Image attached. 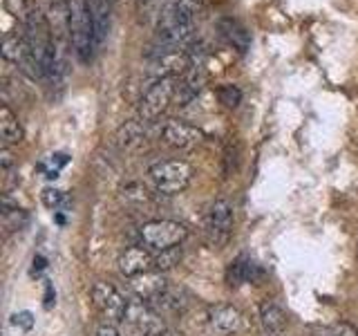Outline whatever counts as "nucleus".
Instances as JSON below:
<instances>
[{
	"instance_id": "nucleus-6",
	"label": "nucleus",
	"mask_w": 358,
	"mask_h": 336,
	"mask_svg": "<svg viewBox=\"0 0 358 336\" xmlns=\"http://www.w3.org/2000/svg\"><path fill=\"white\" fill-rule=\"evenodd\" d=\"M193 54L186 50H164L159 54L150 56L148 74L155 78H184L193 70Z\"/></svg>"
},
{
	"instance_id": "nucleus-9",
	"label": "nucleus",
	"mask_w": 358,
	"mask_h": 336,
	"mask_svg": "<svg viewBox=\"0 0 358 336\" xmlns=\"http://www.w3.org/2000/svg\"><path fill=\"white\" fill-rule=\"evenodd\" d=\"M162 141L171 148L186 150L204 141V132L184 119H168L162 128Z\"/></svg>"
},
{
	"instance_id": "nucleus-18",
	"label": "nucleus",
	"mask_w": 358,
	"mask_h": 336,
	"mask_svg": "<svg viewBox=\"0 0 358 336\" xmlns=\"http://www.w3.org/2000/svg\"><path fill=\"white\" fill-rule=\"evenodd\" d=\"M260 274V269H257V265L253 260H249V258H238L227 272V283L231 287H238V285H244V283H251V280H255V276Z\"/></svg>"
},
{
	"instance_id": "nucleus-31",
	"label": "nucleus",
	"mask_w": 358,
	"mask_h": 336,
	"mask_svg": "<svg viewBox=\"0 0 358 336\" xmlns=\"http://www.w3.org/2000/svg\"><path fill=\"white\" fill-rule=\"evenodd\" d=\"M356 258H358V246H356Z\"/></svg>"
},
{
	"instance_id": "nucleus-21",
	"label": "nucleus",
	"mask_w": 358,
	"mask_h": 336,
	"mask_svg": "<svg viewBox=\"0 0 358 336\" xmlns=\"http://www.w3.org/2000/svg\"><path fill=\"white\" fill-rule=\"evenodd\" d=\"M316 336H358V328H354L352 323H329V325H320V328L313 330Z\"/></svg>"
},
{
	"instance_id": "nucleus-11",
	"label": "nucleus",
	"mask_w": 358,
	"mask_h": 336,
	"mask_svg": "<svg viewBox=\"0 0 358 336\" xmlns=\"http://www.w3.org/2000/svg\"><path fill=\"white\" fill-rule=\"evenodd\" d=\"M152 269H155V253L145 249L143 244L128 246V249L119 255V272L126 278L141 276L145 272H152Z\"/></svg>"
},
{
	"instance_id": "nucleus-16",
	"label": "nucleus",
	"mask_w": 358,
	"mask_h": 336,
	"mask_svg": "<svg viewBox=\"0 0 358 336\" xmlns=\"http://www.w3.org/2000/svg\"><path fill=\"white\" fill-rule=\"evenodd\" d=\"M22 126H20V121L18 117L11 112L9 106H0V137H3V146H9L11 144H18L22 141Z\"/></svg>"
},
{
	"instance_id": "nucleus-25",
	"label": "nucleus",
	"mask_w": 358,
	"mask_h": 336,
	"mask_svg": "<svg viewBox=\"0 0 358 336\" xmlns=\"http://www.w3.org/2000/svg\"><path fill=\"white\" fill-rule=\"evenodd\" d=\"M5 7L14 16H27V11L31 9V0H5Z\"/></svg>"
},
{
	"instance_id": "nucleus-14",
	"label": "nucleus",
	"mask_w": 358,
	"mask_h": 336,
	"mask_svg": "<svg viewBox=\"0 0 358 336\" xmlns=\"http://www.w3.org/2000/svg\"><path fill=\"white\" fill-rule=\"evenodd\" d=\"M260 325L268 336H282L287 330V314L275 302L264 300L260 305Z\"/></svg>"
},
{
	"instance_id": "nucleus-29",
	"label": "nucleus",
	"mask_w": 358,
	"mask_h": 336,
	"mask_svg": "<svg viewBox=\"0 0 358 336\" xmlns=\"http://www.w3.org/2000/svg\"><path fill=\"white\" fill-rule=\"evenodd\" d=\"M45 265H48V260H45L43 255H36V258H34V269H31V274H41L43 269H45Z\"/></svg>"
},
{
	"instance_id": "nucleus-24",
	"label": "nucleus",
	"mask_w": 358,
	"mask_h": 336,
	"mask_svg": "<svg viewBox=\"0 0 358 336\" xmlns=\"http://www.w3.org/2000/svg\"><path fill=\"white\" fill-rule=\"evenodd\" d=\"M63 202H65V193L59 188H45L43 190V204L48 206V209H61L63 206Z\"/></svg>"
},
{
	"instance_id": "nucleus-28",
	"label": "nucleus",
	"mask_w": 358,
	"mask_h": 336,
	"mask_svg": "<svg viewBox=\"0 0 358 336\" xmlns=\"http://www.w3.org/2000/svg\"><path fill=\"white\" fill-rule=\"evenodd\" d=\"M96 336H121L112 325H101V328L96 330Z\"/></svg>"
},
{
	"instance_id": "nucleus-20",
	"label": "nucleus",
	"mask_w": 358,
	"mask_h": 336,
	"mask_svg": "<svg viewBox=\"0 0 358 336\" xmlns=\"http://www.w3.org/2000/svg\"><path fill=\"white\" fill-rule=\"evenodd\" d=\"M27 220H29V218H27V213L22 211V209H9V206L5 204V209H3V229H5L7 235L20 231V229L27 224Z\"/></svg>"
},
{
	"instance_id": "nucleus-2",
	"label": "nucleus",
	"mask_w": 358,
	"mask_h": 336,
	"mask_svg": "<svg viewBox=\"0 0 358 336\" xmlns=\"http://www.w3.org/2000/svg\"><path fill=\"white\" fill-rule=\"evenodd\" d=\"M157 193L162 195H177L186 190L193 182L195 168L190 166L186 160H162L150 166L148 171Z\"/></svg>"
},
{
	"instance_id": "nucleus-19",
	"label": "nucleus",
	"mask_w": 358,
	"mask_h": 336,
	"mask_svg": "<svg viewBox=\"0 0 358 336\" xmlns=\"http://www.w3.org/2000/svg\"><path fill=\"white\" fill-rule=\"evenodd\" d=\"M220 31H222V36L227 38L238 52H246V50H249V43H251L249 31H246L238 20L222 18L220 20Z\"/></svg>"
},
{
	"instance_id": "nucleus-4",
	"label": "nucleus",
	"mask_w": 358,
	"mask_h": 336,
	"mask_svg": "<svg viewBox=\"0 0 358 336\" xmlns=\"http://www.w3.org/2000/svg\"><path fill=\"white\" fill-rule=\"evenodd\" d=\"M177 92V81L175 78H157L152 81L145 92L141 94L139 104H137V115L143 123H152L159 119L168 106L173 104Z\"/></svg>"
},
{
	"instance_id": "nucleus-15",
	"label": "nucleus",
	"mask_w": 358,
	"mask_h": 336,
	"mask_svg": "<svg viewBox=\"0 0 358 336\" xmlns=\"http://www.w3.org/2000/svg\"><path fill=\"white\" fill-rule=\"evenodd\" d=\"M145 139V130H143V121H126L123 126L115 132V137H112V141H115V146H119L121 150H132L137 148V146H141Z\"/></svg>"
},
{
	"instance_id": "nucleus-27",
	"label": "nucleus",
	"mask_w": 358,
	"mask_h": 336,
	"mask_svg": "<svg viewBox=\"0 0 358 336\" xmlns=\"http://www.w3.org/2000/svg\"><path fill=\"white\" fill-rule=\"evenodd\" d=\"M0 164H3V171H7V168L14 164V160H11V153L7 146H3V150H0Z\"/></svg>"
},
{
	"instance_id": "nucleus-8",
	"label": "nucleus",
	"mask_w": 358,
	"mask_h": 336,
	"mask_svg": "<svg viewBox=\"0 0 358 336\" xmlns=\"http://www.w3.org/2000/svg\"><path fill=\"white\" fill-rule=\"evenodd\" d=\"M90 294H92V302L96 312L108 321V325L126 318L128 300L123 298V294L112 283H96Z\"/></svg>"
},
{
	"instance_id": "nucleus-13",
	"label": "nucleus",
	"mask_w": 358,
	"mask_h": 336,
	"mask_svg": "<svg viewBox=\"0 0 358 336\" xmlns=\"http://www.w3.org/2000/svg\"><path fill=\"white\" fill-rule=\"evenodd\" d=\"M90 9V16L94 22V36H96V48L106 41L110 31V18H112V0H85Z\"/></svg>"
},
{
	"instance_id": "nucleus-5",
	"label": "nucleus",
	"mask_w": 358,
	"mask_h": 336,
	"mask_svg": "<svg viewBox=\"0 0 358 336\" xmlns=\"http://www.w3.org/2000/svg\"><path fill=\"white\" fill-rule=\"evenodd\" d=\"M123 321H126L130 328L137 332V336H168V334H171L159 314L150 307V302H145L141 298L128 300L126 318H123Z\"/></svg>"
},
{
	"instance_id": "nucleus-3",
	"label": "nucleus",
	"mask_w": 358,
	"mask_h": 336,
	"mask_svg": "<svg viewBox=\"0 0 358 336\" xmlns=\"http://www.w3.org/2000/svg\"><path fill=\"white\" fill-rule=\"evenodd\" d=\"M188 238V229L182 222L175 220H150L141 224L139 229V242L152 253H162L173 246H182Z\"/></svg>"
},
{
	"instance_id": "nucleus-17",
	"label": "nucleus",
	"mask_w": 358,
	"mask_h": 336,
	"mask_svg": "<svg viewBox=\"0 0 358 336\" xmlns=\"http://www.w3.org/2000/svg\"><path fill=\"white\" fill-rule=\"evenodd\" d=\"M201 5H204V0H175L164 11V18L175 22H195V16L199 14Z\"/></svg>"
},
{
	"instance_id": "nucleus-23",
	"label": "nucleus",
	"mask_w": 358,
	"mask_h": 336,
	"mask_svg": "<svg viewBox=\"0 0 358 336\" xmlns=\"http://www.w3.org/2000/svg\"><path fill=\"white\" fill-rule=\"evenodd\" d=\"M217 99H220V104H222V106H227V108H238V106H240V101H242V92H240V88H238V85L224 83V85L217 88Z\"/></svg>"
},
{
	"instance_id": "nucleus-12",
	"label": "nucleus",
	"mask_w": 358,
	"mask_h": 336,
	"mask_svg": "<svg viewBox=\"0 0 358 336\" xmlns=\"http://www.w3.org/2000/svg\"><path fill=\"white\" fill-rule=\"evenodd\" d=\"M130 287L134 294H137V298H141L145 302H159V298L166 294L168 283L162 276V272L152 269V272H145L141 276L130 278Z\"/></svg>"
},
{
	"instance_id": "nucleus-10",
	"label": "nucleus",
	"mask_w": 358,
	"mask_h": 336,
	"mask_svg": "<svg viewBox=\"0 0 358 336\" xmlns=\"http://www.w3.org/2000/svg\"><path fill=\"white\" fill-rule=\"evenodd\" d=\"M208 328L220 334V336H233L242 332L244 328V316L238 307L227 305V302H217V305H210L206 314Z\"/></svg>"
},
{
	"instance_id": "nucleus-30",
	"label": "nucleus",
	"mask_w": 358,
	"mask_h": 336,
	"mask_svg": "<svg viewBox=\"0 0 358 336\" xmlns=\"http://www.w3.org/2000/svg\"><path fill=\"white\" fill-rule=\"evenodd\" d=\"M52 302H54V291H52V285H48V294H45V307H52Z\"/></svg>"
},
{
	"instance_id": "nucleus-26",
	"label": "nucleus",
	"mask_w": 358,
	"mask_h": 336,
	"mask_svg": "<svg viewBox=\"0 0 358 336\" xmlns=\"http://www.w3.org/2000/svg\"><path fill=\"white\" fill-rule=\"evenodd\" d=\"M11 323H14L16 328L31 330L34 328V316H31L29 312H20V314H14V316H11Z\"/></svg>"
},
{
	"instance_id": "nucleus-1",
	"label": "nucleus",
	"mask_w": 358,
	"mask_h": 336,
	"mask_svg": "<svg viewBox=\"0 0 358 336\" xmlns=\"http://www.w3.org/2000/svg\"><path fill=\"white\" fill-rule=\"evenodd\" d=\"M70 43L81 63L92 61V52L96 48L94 22L90 16L85 0H70Z\"/></svg>"
},
{
	"instance_id": "nucleus-7",
	"label": "nucleus",
	"mask_w": 358,
	"mask_h": 336,
	"mask_svg": "<svg viewBox=\"0 0 358 336\" xmlns=\"http://www.w3.org/2000/svg\"><path fill=\"white\" fill-rule=\"evenodd\" d=\"M233 231V209L227 200H215L206 211L204 220V233L210 246L222 249L229 242Z\"/></svg>"
},
{
	"instance_id": "nucleus-22",
	"label": "nucleus",
	"mask_w": 358,
	"mask_h": 336,
	"mask_svg": "<svg viewBox=\"0 0 358 336\" xmlns=\"http://www.w3.org/2000/svg\"><path fill=\"white\" fill-rule=\"evenodd\" d=\"M179 262H182V246H173V249L155 253V269L157 272H168V269H173Z\"/></svg>"
}]
</instances>
